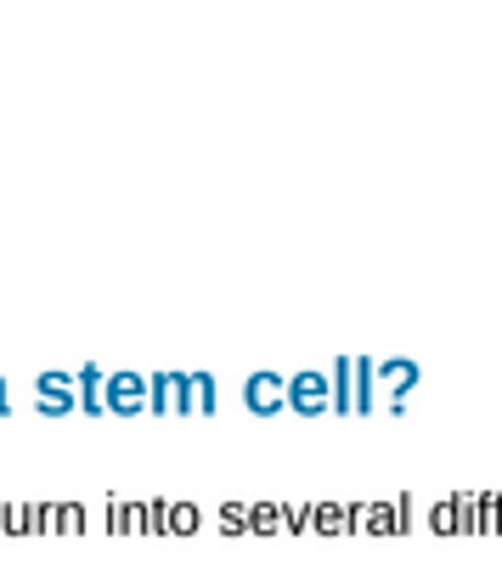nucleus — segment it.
<instances>
[{
  "label": "nucleus",
  "instance_id": "3",
  "mask_svg": "<svg viewBox=\"0 0 502 564\" xmlns=\"http://www.w3.org/2000/svg\"><path fill=\"white\" fill-rule=\"evenodd\" d=\"M142 395H148V390L135 384V379H113V406H135Z\"/></svg>",
  "mask_w": 502,
  "mask_h": 564
},
{
  "label": "nucleus",
  "instance_id": "1",
  "mask_svg": "<svg viewBox=\"0 0 502 564\" xmlns=\"http://www.w3.org/2000/svg\"><path fill=\"white\" fill-rule=\"evenodd\" d=\"M288 401H294L299 412H323V406H328V372H299L294 390H288Z\"/></svg>",
  "mask_w": 502,
  "mask_h": 564
},
{
  "label": "nucleus",
  "instance_id": "2",
  "mask_svg": "<svg viewBox=\"0 0 502 564\" xmlns=\"http://www.w3.org/2000/svg\"><path fill=\"white\" fill-rule=\"evenodd\" d=\"M288 401V390L277 384V372H254V379H249V406L254 412H277Z\"/></svg>",
  "mask_w": 502,
  "mask_h": 564
}]
</instances>
